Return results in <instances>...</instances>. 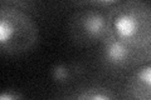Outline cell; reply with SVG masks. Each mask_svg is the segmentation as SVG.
<instances>
[{
    "instance_id": "8992f818",
    "label": "cell",
    "mask_w": 151,
    "mask_h": 100,
    "mask_svg": "<svg viewBox=\"0 0 151 100\" xmlns=\"http://www.w3.org/2000/svg\"><path fill=\"white\" fill-rule=\"evenodd\" d=\"M74 100H116L113 94L105 88L101 87H92L84 89L79 93Z\"/></svg>"
},
{
    "instance_id": "3957f363",
    "label": "cell",
    "mask_w": 151,
    "mask_h": 100,
    "mask_svg": "<svg viewBox=\"0 0 151 100\" xmlns=\"http://www.w3.org/2000/svg\"><path fill=\"white\" fill-rule=\"evenodd\" d=\"M111 31L108 16L94 8L79 9L68 19V34L74 44L89 46L98 43Z\"/></svg>"
},
{
    "instance_id": "6da1fadb",
    "label": "cell",
    "mask_w": 151,
    "mask_h": 100,
    "mask_svg": "<svg viewBox=\"0 0 151 100\" xmlns=\"http://www.w3.org/2000/svg\"><path fill=\"white\" fill-rule=\"evenodd\" d=\"M111 30L132 50L151 45V6L140 0L119 1L108 16Z\"/></svg>"
},
{
    "instance_id": "7a4b0ae2",
    "label": "cell",
    "mask_w": 151,
    "mask_h": 100,
    "mask_svg": "<svg viewBox=\"0 0 151 100\" xmlns=\"http://www.w3.org/2000/svg\"><path fill=\"white\" fill-rule=\"evenodd\" d=\"M38 28L22 8L4 1L0 5V49L3 54L19 55L29 51L38 40Z\"/></svg>"
},
{
    "instance_id": "52a82bcc",
    "label": "cell",
    "mask_w": 151,
    "mask_h": 100,
    "mask_svg": "<svg viewBox=\"0 0 151 100\" xmlns=\"http://www.w3.org/2000/svg\"><path fill=\"white\" fill-rule=\"evenodd\" d=\"M73 73L74 70L72 69V66H69L68 64H64V63L55 64L50 70L52 79L55 83H59V84L68 83L73 78Z\"/></svg>"
},
{
    "instance_id": "5b68a950",
    "label": "cell",
    "mask_w": 151,
    "mask_h": 100,
    "mask_svg": "<svg viewBox=\"0 0 151 100\" xmlns=\"http://www.w3.org/2000/svg\"><path fill=\"white\" fill-rule=\"evenodd\" d=\"M129 100H151V63L136 68L126 84Z\"/></svg>"
},
{
    "instance_id": "ba28073f",
    "label": "cell",
    "mask_w": 151,
    "mask_h": 100,
    "mask_svg": "<svg viewBox=\"0 0 151 100\" xmlns=\"http://www.w3.org/2000/svg\"><path fill=\"white\" fill-rule=\"evenodd\" d=\"M0 100H25L24 96L14 89H6L4 90L0 95Z\"/></svg>"
},
{
    "instance_id": "277c9868",
    "label": "cell",
    "mask_w": 151,
    "mask_h": 100,
    "mask_svg": "<svg viewBox=\"0 0 151 100\" xmlns=\"http://www.w3.org/2000/svg\"><path fill=\"white\" fill-rule=\"evenodd\" d=\"M132 50L130 46H127L124 41H121L119 38L112 33H108L107 36L101 43V53L103 60L112 66H121L124 68L129 64L130 59L132 58Z\"/></svg>"
}]
</instances>
